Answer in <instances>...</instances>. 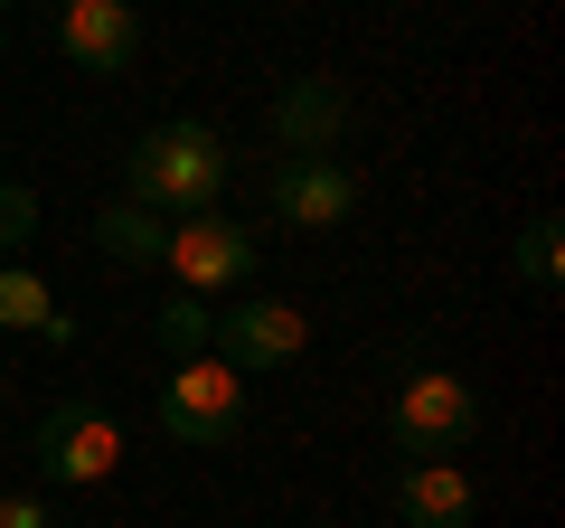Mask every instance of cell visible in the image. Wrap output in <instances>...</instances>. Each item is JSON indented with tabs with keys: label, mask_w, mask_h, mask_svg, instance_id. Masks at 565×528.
I'll list each match as a JSON object with an SVG mask.
<instances>
[{
	"label": "cell",
	"mask_w": 565,
	"mask_h": 528,
	"mask_svg": "<svg viewBox=\"0 0 565 528\" xmlns=\"http://www.w3.org/2000/svg\"><path fill=\"white\" fill-rule=\"evenodd\" d=\"M114 463H122V425H114V406H95V397H57V406L39 415V472H47L57 490L104 482Z\"/></svg>",
	"instance_id": "cell-4"
},
{
	"label": "cell",
	"mask_w": 565,
	"mask_h": 528,
	"mask_svg": "<svg viewBox=\"0 0 565 528\" xmlns=\"http://www.w3.org/2000/svg\"><path fill=\"white\" fill-rule=\"evenodd\" d=\"M207 349L236 378H264V368H292L311 349V321H302V303H226L217 330H207Z\"/></svg>",
	"instance_id": "cell-6"
},
{
	"label": "cell",
	"mask_w": 565,
	"mask_h": 528,
	"mask_svg": "<svg viewBox=\"0 0 565 528\" xmlns=\"http://www.w3.org/2000/svg\"><path fill=\"white\" fill-rule=\"evenodd\" d=\"M396 519H405V528H471V482H462V463H405V472H396Z\"/></svg>",
	"instance_id": "cell-10"
},
{
	"label": "cell",
	"mask_w": 565,
	"mask_h": 528,
	"mask_svg": "<svg viewBox=\"0 0 565 528\" xmlns=\"http://www.w3.org/2000/svg\"><path fill=\"white\" fill-rule=\"evenodd\" d=\"M0 57H10V47H0Z\"/></svg>",
	"instance_id": "cell-19"
},
{
	"label": "cell",
	"mask_w": 565,
	"mask_h": 528,
	"mask_svg": "<svg viewBox=\"0 0 565 528\" xmlns=\"http://www.w3.org/2000/svg\"><path fill=\"white\" fill-rule=\"evenodd\" d=\"M95 255H114V264H161V255H170V218H151V208H132V199L95 208Z\"/></svg>",
	"instance_id": "cell-12"
},
{
	"label": "cell",
	"mask_w": 565,
	"mask_h": 528,
	"mask_svg": "<svg viewBox=\"0 0 565 528\" xmlns=\"http://www.w3.org/2000/svg\"><path fill=\"white\" fill-rule=\"evenodd\" d=\"M226 189V133L207 123H151L132 151H122V199L151 208V218H207Z\"/></svg>",
	"instance_id": "cell-1"
},
{
	"label": "cell",
	"mask_w": 565,
	"mask_h": 528,
	"mask_svg": "<svg viewBox=\"0 0 565 528\" xmlns=\"http://www.w3.org/2000/svg\"><path fill=\"white\" fill-rule=\"evenodd\" d=\"M519 284L537 293V303L556 293V218H527L519 226Z\"/></svg>",
	"instance_id": "cell-14"
},
{
	"label": "cell",
	"mask_w": 565,
	"mask_h": 528,
	"mask_svg": "<svg viewBox=\"0 0 565 528\" xmlns=\"http://www.w3.org/2000/svg\"><path fill=\"white\" fill-rule=\"evenodd\" d=\"M0 406H10V378H0Z\"/></svg>",
	"instance_id": "cell-17"
},
{
	"label": "cell",
	"mask_w": 565,
	"mask_h": 528,
	"mask_svg": "<svg viewBox=\"0 0 565 528\" xmlns=\"http://www.w3.org/2000/svg\"><path fill=\"white\" fill-rule=\"evenodd\" d=\"M274 218L282 226H349L359 218V170L340 161V151H282L274 161Z\"/></svg>",
	"instance_id": "cell-7"
},
{
	"label": "cell",
	"mask_w": 565,
	"mask_h": 528,
	"mask_svg": "<svg viewBox=\"0 0 565 528\" xmlns=\"http://www.w3.org/2000/svg\"><path fill=\"white\" fill-rule=\"evenodd\" d=\"M47 10H57V47L85 76H122L141 57V10L132 0H47Z\"/></svg>",
	"instance_id": "cell-8"
},
{
	"label": "cell",
	"mask_w": 565,
	"mask_h": 528,
	"mask_svg": "<svg viewBox=\"0 0 565 528\" xmlns=\"http://www.w3.org/2000/svg\"><path fill=\"white\" fill-rule=\"evenodd\" d=\"M29 236H39V199L20 180H0V255H20Z\"/></svg>",
	"instance_id": "cell-15"
},
{
	"label": "cell",
	"mask_w": 565,
	"mask_h": 528,
	"mask_svg": "<svg viewBox=\"0 0 565 528\" xmlns=\"http://www.w3.org/2000/svg\"><path fill=\"white\" fill-rule=\"evenodd\" d=\"M0 528H47V500L39 490H0Z\"/></svg>",
	"instance_id": "cell-16"
},
{
	"label": "cell",
	"mask_w": 565,
	"mask_h": 528,
	"mask_svg": "<svg viewBox=\"0 0 565 528\" xmlns=\"http://www.w3.org/2000/svg\"><path fill=\"white\" fill-rule=\"evenodd\" d=\"M0 330H39L47 349H66V340H76V311H57V293H47L39 274L0 264Z\"/></svg>",
	"instance_id": "cell-11"
},
{
	"label": "cell",
	"mask_w": 565,
	"mask_h": 528,
	"mask_svg": "<svg viewBox=\"0 0 565 528\" xmlns=\"http://www.w3.org/2000/svg\"><path fill=\"white\" fill-rule=\"evenodd\" d=\"M471 425H481V397H471V378H452V368H415V378L396 387V406H386V434H396L405 463H452V453L471 444Z\"/></svg>",
	"instance_id": "cell-2"
},
{
	"label": "cell",
	"mask_w": 565,
	"mask_h": 528,
	"mask_svg": "<svg viewBox=\"0 0 565 528\" xmlns=\"http://www.w3.org/2000/svg\"><path fill=\"white\" fill-rule=\"evenodd\" d=\"M161 434L170 444H199V453H217V444H236V425H245V378L217 359V349H199V359H180L161 378Z\"/></svg>",
	"instance_id": "cell-3"
},
{
	"label": "cell",
	"mask_w": 565,
	"mask_h": 528,
	"mask_svg": "<svg viewBox=\"0 0 565 528\" xmlns=\"http://www.w3.org/2000/svg\"><path fill=\"white\" fill-rule=\"evenodd\" d=\"M349 85L340 76H292L274 95V142L282 151H340V133H349Z\"/></svg>",
	"instance_id": "cell-9"
},
{
	"label": "cell",
	"mask_w": 565,
	"mask_h": 528,
	"mask_svg": "<svg viewBox=\"0 0 565 528\" xmlns=\"http://www.w3.org/2000/svg\"><path fill=\"white\" fill-rule=\"evenodd\" d=\"M207 330H217V311H207L199 293L161 303V349H170V359H199V349H207Z\"/></svg>",
	"instance_id": "cell-13"
},
{
	"label": "cell",
	"mask_w": 565,
	"mask_h": 528,
	"mask_svg": "<svg viewBox=\"0 0 565 528\" xmlns=\"http://www.w3.org/2000/svg\"><path fill=\"white\" fill-rule=\"evenodd\" d=\"M0 10H10V0H0Z\"/></svg>",
	"instance_id": "cell-18"
},
{
	"label": "cell",
	"mask_w": 565,
	"mask_h": 528,
	"mask_svg": "<svg viewBox=\"0 0 565 528\" xmlns=\"http://www.w3.org/2000/svg\"><path fill=\"white\" fill-rule=\"evenodd\" d=\"M255 226H236V218H217V208H207V218H180L170 226V274H180V293H199V303H217V293H236L245 274H255Z\"/></svg>",
	"instance_id": "cell-5"
}]
</instances>
